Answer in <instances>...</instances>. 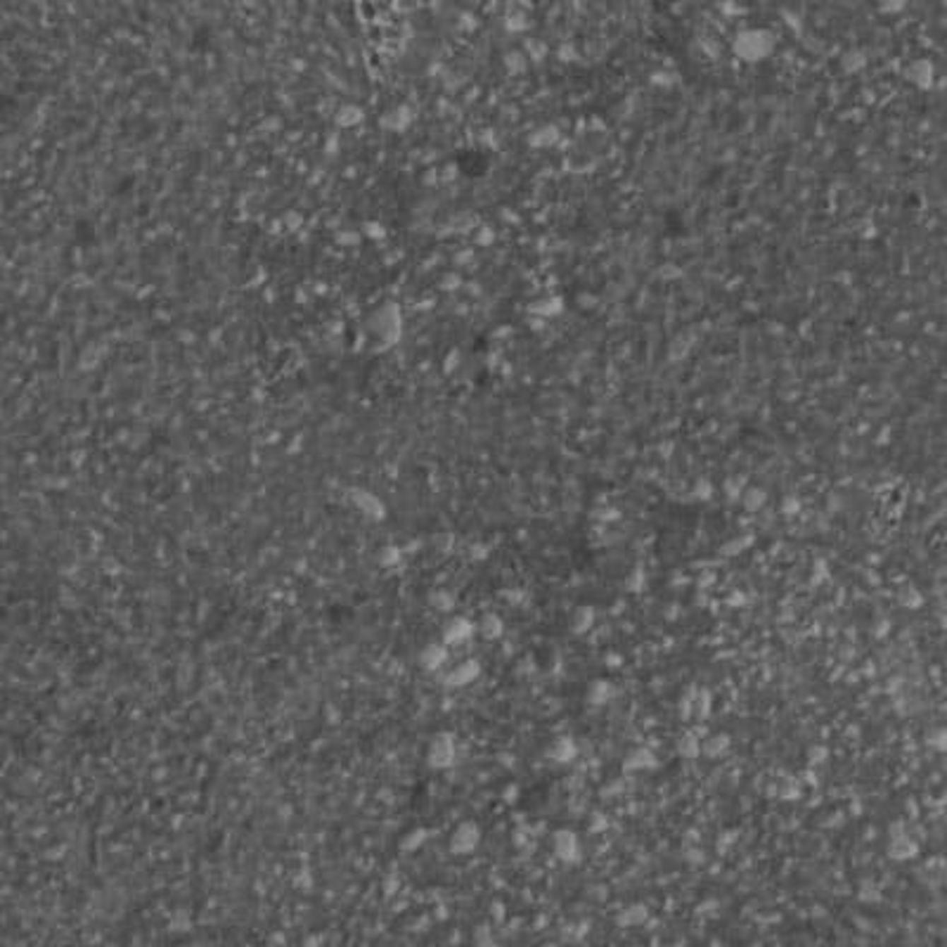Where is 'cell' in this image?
<instances>
[{
    "label": "cell",
    "instance_id": "14",
    "mask_svg": "<svg viewBox=\"0 0 947 947\" xmlns=\"http://www.w3.org/2000/svg\"><path fill=\"white\" fill-rule=\"evenodd\" d=\"M675 753L682 760H699L701 758V736L696 732H685L675 741Z\"/></svg>",
    "mask_w": 947,
    "mask_h": 947
},
{
    "label": "cell",
    "instance_id": "11",
    "mask_svg": "<svg viewBox=\"0 0 947 947\" xmlns=\"http://www.w3.org/2000/svg\"><path fill=\"white\" fill-rule=\"evenodd\" d=\"M594 623H597V611H594V606H590V604L576 606V608H573V613H571V620H568V625H571L573 635L590 633L594 628Z\"/></svg>",
    "mask_w": 947,
    "mask_h": 947
},
{
    "label": "cell",
    "instance_id": "16",
    "mask_svg": "<svg viewBox=\"0 0 947 947\" xmlns=\"http://www.w3.org/2000/svg\"><path fill=\"white\" fill-rule=\"evenodd\" d=\"M426 836H429V831L426 829H412L408 836L403 838V850H417V848H422V845L426 843Z\"/></svg>",
    "mask_w": 947,
    "mask_h": 947
},
{
    "label": "cell",
    "instance_id": "6",
    "mask_svg": "<svg viewBox=\"0 0 947 947\" xmlns=\"http://www.w3.org/2000/svg\"><path fill=\"white\" fill-rule=\"evenodd\" d=\"M545 755L550 758L552 763H557V765H568V763H573L578 758V743H576L573 736L559 734V736H554V739L550 741V746H547Z\"/></svg>",
    "mask_w": 947,
    "mask_h": 947
},
{
    "label": "cell",
    "instance_id": "2",
    "mask_svg": "<svg viewBox=\"0 0 947 947\" xmlns=\"http://www.w3.org/2000/svg\"><path fill=\"white\" fill-rule=\"evenodd\" d=\"M552 855L561 864H578L583 855V845L573 829H557L552 834Z\"/></svg>",
    "mask_w": 947,
    "mask_h": 947
},
{
    "label": "cell",
    "instance_id": "12",
    "mask_svg": "<svg viewBox=\"0 0 947 947\" xmlns=\"http://www.w3.org/2000/svg\"><path fill=\"white\" fill-rule=\"evenodd\" d=\"M729 748H732V739L725 732H715L706 736V739H701V755L710 758V760H718Z\"/></svg>",
    "mask_w": 947,
    "mask_h": 947
},
{
    "label": "cell",
    "instance_id": "7",
    "mask_svg": "<svg viewBox=\"0 0 947 947\" xmlns=\"http://www.w3.org/2000/svg\"><path fill=\"white\" fill-rule=\"evenodd\" d=\"M659 758H656L652 746H635L623 755V772H649L656 767Z\"/></svg>",
    "mask_w": 947,
    "mask_h": 947
},
{
    "label": "cell",
    "instance_id": "21",
    "mask_svg": "<svg viewBox=\"0 0 947 947\" xmlns=\"http://www.w3.org/2000/svg\"><path fill=\"white\" fill-rule=\"evenodd\" d=\"M519 794H521V789L517 787V784H510V787L505 789V794H502V801H505V803H517V801H519Z\"/></svg>",
    "mask_w": 947,
    "mask_h": 947
},
{
    "label": "cell",
    "instance_id": "1",
    "mask_svg": "<svg viewBox=\"0 0 947 947\" xmlns=\"http://www.w3.org/2000/svg\"><path fill=\"white\" fill-rule=\"evenodd\" d=\"M455 758H457V743H455V736L452 734L441 732L429 741V748H426V765L431 770H448L455 765Z\"/></svg>",
    "mask_w": 947,
    "mask_h": 947
},
{
    "label": "cell",
    "instance_id": "19",
    "mask_svg": "<svg viewBox=\"0 0 947 947\" xmlns=\"http://www.w3.org/2000/svg\"><path fill=\"white\" fill-rule=\"evenodd\" d=\"M500 597H502L507 604H524L526 599H529V594H526V590H521V587H505L502 592H500Z\"/></svg>",
    "mask_w": 947,
    "mask_h": 947
},
{
    "label": "cell",
    "instance_id": "23",
    "mask_svg": "<svg viewBox=\"0 0 947 947\" xmlns=\"http://www.w3.org/2000/svg\"><path fill=\"white\" fill-rule=\"evenodd\" d=\"M606 827H608V820H606V817H604V815H594V822H592L587 829H590V831H599V829H606Z\"/></svg>",
    "mask_w": 947,
    "mask_h": 947
},
{
    "label": "cell",
    "instance_id": "15",
    "mask_svg": "<svg viewBox=\"0 0 947 947\" xmlns=\"http://www.w3.org/2000/svg\"><path fill=\"white\" fill-rule=\"evenodd\" d=\"M429 604L436 606L438 611H450V608L455 606V597H452L448 590H434L429 597Z\"/></svg>",
    "mask_w": 947,
    "mask_h": 947
},
{
    "label": "cell",
    "instance_id": "18",
    "mask_svg": "<svg viewBox=\"0 0 947 947\" xmlns=\"http://www.w3.org/2000/svg\"><path fill=\"white\" fill-rule=\"evenodd\" d=\"M926 741H929V746H931V748H936V751H940V753H943V751L947 748V732H945L943 727H936V729H933V732L926 734Z\"/></svg>",
    "mask_w": 947,
    "mask_h": 947
},
{
    "label": "cell",
    "instance_id": "5",
    "mask_svg": "<svg viewBox=\"0 0 947 947\" xmlns=\"http://www.w3.org/2000/svg\"><path fill=\"white\" fill-rule=\"evenodd\" d=\"M474 633H476V623H474V620L464 618V616H455V618H450L443 628V645L459 647V645H464V642H469L474 637Z\"/></svg>",
    "mask_w": 947,
    "mask_h": 947
},
{
    "label": "cell",
    "instance_id": "13",
    "mask_svg": "<svg viewBox=\"0 0 947 947\" xmlns=\"http://www.w3.org/2000/svg\"><path fill=\"white\" fill-rule=\"evenodd\" d=\"M476 633L481 635L483 640H488V642L500 640V637H502V635H505V620H502V616H500V613H493V611L483 613L481 618H478V623H476Z\"/></svg>",
    "mask_w": 947,
    "mask_h": 947
},
{
    "label": "cell",
    "instance_id": "22",
    "mask_svg": "<svg viewBox=\"0 0 947 947\" xmlns=\"http://www.w3.org/2000/svg\"><path fill=\"white\" fill-rule=\"evenodd\" d=\"M808 755H810V760H815V763H822L824 758L829 755V751L824 748V746H813V748L808 751Z\"/></svg>",
    "mask_w": 947,
    "mask_h": 947
},
{
    "label": "cell",
    "instance_id": "20",
    "mask_svg": "<svg viewBox=\"0 0 947 947\" xmlns=\"http://www.w3.org/2000/svg\"><path fill=\"white\" fill-rule=\"evenodd\" d=\"M694 713H696V718H708V713H710V692H703L696 696V701H694Z\"/></svg>",
    "mask_w": 947,
    "mask_h": 947
},
{
    "label": "cell",
    "instance_id": "10",
    "mask_svg": "<svg viewBox=\"0 0 947 947\" xmlns=\"http://www.w3.org/2000/svg\"><path fill=\"white\" fill-rule=\"evenodd\" d=\"M419 663H422V668L429 673L441 671L445 663H448V647H445L443 642H431V645H426L422 649V654H419Z\"/></svg>",
    "mask_w": 947,
    "mask_h": 947
},
{
    "label": "cell",
    "instance_id": "9",
    "mask_svg": "<svg viewBox=\"0 0 947 947\" xmlns=\"http://www.w3.org/2000/svg\"><path fill=\"white\" fill-rule=\"evenodd\" d=\"M613 696H616V687H613V682L606 680V678L592 680L590 685H587V689H585V703H587V706H592V708L606 706V703L611 701Z\"/></svg>",
    "mask_w": 947,
    "mask_h": 947
},
{
    "label": "cell",
    "instance_id": "8",
    "mask_svg": "<svg viewBox=\"0 0 947 947\" xmlns=\"http://www.w3.org/2000/svg\"><path fill=\"white\" fill-rule=\"evenodd\" d=\"M481 678V663L476 659H466L462 663H457L455 668H450L445 673V685L448 687H466L471 682H476Z\"/></svg>",
    "mask_w": 947,
    "mask_h": 947
},
{
    "label": "cell",
    "instance_id": "3",
    "mask_svg": "<svg viewBox=\"0 0 947 947\" xmlns=\"http://www.w3.org/2000/svg\"><path fill=\"white\" fill-rule=\"evenodd\" d=\"M481 827L476 822L466 820L462 824H457L455 831L450 834V852L452 855H471L474 850L481 845Z\"/></svg>",
    "mask_w": 947,
    "mask_h": 947
},
{
    "label": "cell",
    "instance_id": "4",
    "mask_svg": "<svg viewBox=\"0 0 947 947\" xmlns=\"http://www.w3.org/2000/svg\"><path fill=\"white\" fill-rule=\"evenodd\" d=\"M919 850L922 845L917 843V838H912L907 831H898V834H890L888 848H886V855L890 857L893 862H912L919 857Z\"/></svg>",
    "mask_w": 947,
    "mask_h": 947
},
{
    "label": "cell",
    "instance_id": "17",
    "mask_svg": "<svg viewBox=\"0 0 947 947\" xmlns=\"http://www.w3.org/2000/svg\"><path fill=\"white\" fill-rule=\"evenodd\" d=\"M900 604H902L905 608H919L924 604V597H922V592L917 590V587H905L902 592H900Z\"/></svg>",
    "mask_w": 947,
    "mask_h": 947
}]
</instances>
